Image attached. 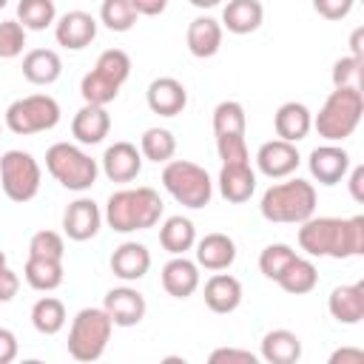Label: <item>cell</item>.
<instances>
[{
    "instance_id": "6da1fadb",
    "label": "cell",
    "mask_w": 364,
    "mask_h": 364,
    "mask_svg": "<svg viewBox=\"0 0 364 364\" xmlns=\"http://www.w3.org/2000/svg\"><path fill=\"white\" fill-rule=\"evenodd\" d=\"M299 247L307 256L350 259L364 256V216H310L299 225Z\"/></svg>"
},
{
    "instance_id": "7a4b0ae2",
    "label": "cell",
    "mask_w": 364,
    "mask_h": 364,
    "mask_svg": "<svg viewBox=\"0 0 364 364\" xmlns=\"http://www.w3.org/2000/svg\"><path fill=\"white\" fill-rule=\"evenodd\" d=\"M162 210H165L162 196L148 185H136V188L114 191L108 196L102 222L114 233H136L154 228L162 219Z\"/></svg>"
},
{
    "instance_id": "3957f363",
    "label": "cell",
    "mask_w": 364,
    "mask_h": 364,
    "mask_svg": "<svg viewBox=\"0 0 364 364\" xmlns=\"http://www.w3.org/2000/svg\"><path fill=\"white\" fill-rule=\"evenodd\" d=\"M316 202L318 196L313 182L301 176H293V179L284 176V182H276L262 193L259 213L276 225H301L316 213Z\"/></svg>"
},
{
    "instance_id": "277c9868",
    "label": "cell",
    "mask_w": 364,
    "mask_h": 364,
    "mask_svg": "<svg viewBox=\"0 0 364 364\" xmlns=\"http://www.w3.org/2000/svg\"><path fill=\"white\" fill-rule=\"evenodd\" d=\"M364 117V94L361 88H333L318 114L313 117V128L324 142H344L355 134Z\"/></svg>"
},
{
    "instance_id": "5b68a950",
    "label": "cell",
    "mask_w": 364,
    "mask_h": 364,
    "mask_svg": "<svg viewBox=\"0 0 364 364\" xmlns=\"http://www.w3.org/2000/svg\"><path fill=\"white\" fill-rule=\"evenodd\" d=\"M111 330H114V321L105 313V307H82L68 327V341H65L68 355L82 364L102 358L111 341Z\"/></svg>"
},
{
    "instance_id": "8992f818",
    "label": "cell",
    "mask_w": 364,
    "mask_h": 364,
    "mask_svg": "<svg viewBox=\"0 0 364 364\" xmlns=\"http://www.w3.org/2000/svg\"><path fill=\"white\" fill-rule=\"evenodd\" d=\"M46 171L65 188V191H88L97 185L100 165L91 154L80 148V142H54L46 151Z\"/></svg>"
},
{
    "instance_id": "52a82bcc",
    "label": "cell",
    "mask_w": 364,
    "mask_h": 364,
    "mask_svg": "<svg viewBox=\"0 0 364 364\" xmlns=\"http://www.w3.org/2000/svg\"><path fill=\"white\" fill-rule=\"evenodd\" d=\"M162 185L182 208H191V210H199L213 199L210 173L191 159H168L162 168Z\"/></svg>"
},
{
    "instance_id": "ba28073f",
    "label": "cell",
    "mask_w": 364,
    "mask_h": 364,
    "mask_svg": "<svg viewBox=\"0 0 364 364\" xmlns=\"http://www.w3.org/2000/svg\"><path fill=\"white\" fill-rule=\"evenodd\" d=\"M60 102L51 94H28L14 100L6 108V128L17 136H31L57 128L60 122Z\"/></svg>"
},
{
    "instance_id": "9c48e42d",
    "label": "cell",
    "mask_w": 364,
    "mask_h": 364,
    "mask_svg": "<svg viewBox=\"0 0 364 364\" xmlns=\"http://www.w3.org/2000/svg\"><path fill=\"white\" fill-rule=\"evenodd\" d=\"M43 168L40 162L20 148H11L0 156V188L11 202H31L40 193Z\"/></svg>"
},
{
    "instance_id": "30bf717a",
    "label": "cell",
    "mask_w": 364,
    "mask_h": 364,
    "mask_svg": "<svg viewBox=\"0 0 364 364\" xmlns=\"http://www.w3.org/2000/svg\"><path fill=\"white\" fill-rule=\"evenodd\" d=\"M299 165H301V156H299L296 142H284L276 136V139L262 142L256 151V168L267 179H284V176L296 173Z\"/></svg>"
},
{
    "instance_id": "8fae6325",
    "label": "cell",
    "mask_w": 364,
    "mask_h": 364,
    "mask_svg": "<svg viewBox=\"0 0 364 364\" xmlns=\"http://www.w3.org/2000/svg\"><path fill=\"white\" fill-rule=\"evenodd\" d=\"M102 307L111 316L114 327H136L145 318V310H148L145 296L136 287H131L128 282L119 284V287H111L102 299Z\"/></svg>"
},
{
    "instance_id": "7c38bea8",
    "label": "cell",
    "mask_w": 364,
    "mask_h": 364,
    "mask_svg": "<svg viewBox=\"0 0 364 364\" xmlns=\"http://www.w3.org/2000/svg\"><path fill=\"white\" fill-rule=\"evenodd\" d=\"M307 168H310V176L318 185H338L341 179H347L350 154L338 142H324V145H318V148L310 151Z\"/></svg>"
},
{
    "instance_id": "4fadbf2b",
    "label": "cell",
    "mask_w": 364,
    "mask_h": 364,
    "mask_svg": "<svg viewBox=\"0 0 364 364\" xmlns=\"http://www.w3.org/2000/svg\"><path fill=\"white\" fill-rule=\"evenodd\" d=\"M94 37H97V20L82 9L65 11L54 20V40L68 51H82L85 46L94 43Z\"/></svg>"
},
{
    "instance_id": "5bb4252c",
    "label": "cell",
    "mask_w": 364,
    "mask_h": 364,
    "mask_svg": "<svg viewBox=\"0 0 364 364\" xmlns=\"http://www.w3.org/2000/svg\"><path fill=\"white\" fill-rule=\"evenodd\" d=\"M100 228H102V210L88 196L74 199L63 213V233L71 242H88L100 233Z\"/></svg>"
},
{
    "instance_id": "9a60e30c",
    "label": "cell",
    "mask_w": 364,
    "mask_h": 364,
    "mask_svg": "<svg viewBox=\"0 0 364 364\" xmlns=\"http://www.w3.org/2000/svg\"><path fill=\"white\" fill-rule=\"evenodd\" d=\"M142 162L145 159H142L139 148L134 142L119 139V142L105 148V154L100 159V168L111 182H134L139 176V171H142Z\"/></svg>"
},
{
    "instance_id": "2e32d148",
    "label": "cell",
    "mask_w": 364,
    "mask_h": 364,
    "mask_svg": "<svg viewBox=\"0 0 364 364\" xmlns=\"http://www.w3.org/2000/svg\"><path fill=\"white\" fill-rule=\"evenodd\" d=\"M145 102L159 117H176L188 105V88L176 77H156L145 91Z\"/></svg>"
},
{
    "instance_id": "e0dca14e",
    "label": "cell",
    "mask_w": 364,
    "mask_h": 364,
    "mask_svg": "<svg viewBox=\"0 0 364 364\" xmlns=\"http://www.w3.org/2000/svg\"><path fill=\"white\" fill-rule=\"evenodd\" d=\"M216 185L222 199H228L230 205H242L256 193V171L250 168V162H225Z\"/></svg>"
},
{
    "instance_id": "ac0fdd59",
    "label": "cell",
    "mask_w": 364,
    "mask_h": 364,
    "mask_svg": "<svg viewBox=\"0 0 364 364\" xmlns=\"http://www.w3.org/2000/svg\"><path fill=\"white\" fill-rule=\"evenodd\" d=\"M193 253H196V264L216 273V270H228L233 262H236V242L228 236V233H205L202 239H196L193 245Z\"/></svg>"
},
{
    "instance_id": "d6986e66",
    "label": "cell",
    "mask_w": 364,
    "mask_h": 364,
    "mask_svg": "<svg viewBox=\"0 0 364 364\" xmlns=\"http://www.w3.org/2000/svg\"><path fill=\"white\" fill-rule=\"evenodd\" d=\"M151 270V250L142 242H122L111 253V273L119 282H139Z\"/></svg>"
},
{
    "instance_id": "ffe728a7",
    "label": "cell",
    "mask_w": 364,
    "mask_h": 364,
    "mask_svg": "<svg viewBox=\"0 0 364 364\" xmlns=\"http://www.w3.org/2000/svg\"><path fill=\"white\" fill-rule=\"evenodd\" d=\"M162 287L173 299H188L199 290V264L188 256H171L162 264Z\"/></svg>"
},
{
    "instance_id": "44dd1931",
    "label": "cell",
    "mask_w": 364,
    "mask_h": 364,
    "mask_svg": "<svg viewBox=\"0 0 364 364\" xmlns=\"http://www.w3.org/2000/svg\"><path fill=\"white\" fill-rule=\"evenodd\" d=\"M111 131V114L105 105L85 102L71 119V136L80 145H100Z\"/></svg>"
},
{
    "instance_id": "7402d4cb",
    "label": "cell",
    "mask_w": 364,
    "mask_h": 364,
    "mask_svg": "<svg viewBox=\"0 0 364 364\" xmlns=\"http://www.w3.org/2000/svg\"><path fill=\"white\" fill-rule=\"evenodd\" d=\"M273 128H276V136L284 139V142H301L310 131H313V114L304 102H282L273 114Z\"/></svg>"
},
{
    "instance_id": "603a6c76",
    "label": "cell",
    "mask_w": 364,
    "mask_h": 364,
    "mask_svg": "<svg viewBox=\"0 0 364 364\" xmlns=\"http://www.w3.org/2000/svg\"><path fill=\"white\" fill-rule=\"evenodd\" d=\"M327 310L338 324H358L364 318V282L333 287L327 296Z\"/></svg>"
},
{
    "instance_id": "cb8c5ba5",
    "label": "cell",
    "mask_w": 364,
    "mask_h": 364,
    "mask_svg": "<svg viewBox=\"0 0 364 364\" xmlns=\"http://www.w3.org/2000/svg\"><path fill=\"white\" fill-rule=\"evenodd\" d=\"M222 37H225V28L219 20L208 17V14H199L191 20L188 26V34H185V43H188V51L199 60H208L213 57L219 48H222Z\"/></svg>"
},
{
    "instance_id": "d4e9b609",
    "label": "cell",
    "mask_w": 364,
    "mask_h": 364,
    "mask_svg": "<svg viewBox=\"0 0 364 364\" xmlns=\"http://www.w3.org/2000/svg\"><path fill=\"white\" fill-rule=\"evenodd\" d=\"M242 282L230 273H222L216 270L208 282H205V304L208 310L225 316V313H233L239 304H242Z\"/></svg>"
},
{
    "instance_id": "484cf974",
    "label": "cell",
    "mask_w": 364,
    "mask_h": 364,
    "mask_svg": "<svg viewBox=\"0 0 364 364\" xmlns=\"http://www.w3.org/2000/svg\"><path fill=\"white\" fill-rule=\"evenodd\" d=\"M264 20V6L262 0H228L222 9V28L230 34H253Z\"/></svg>"
},
{
    "instance_id": "4316f807",
    "label": "cell",
    "mask_w": 364,
    "mask_h": 364,
    "mask_svg": "<svg viewBox=\"0 0 364 364\" xmlns=\"http://www.w3.org/2000/svg\"><path fill=\"white\" fill-rule=\"evenodd\" d=\"M259 355L267 364H296L301 358V338L293 330H284V327L267 330L262 336Z\"/></svg>"
},
{
    "instance_id": "83f0119b",
    "label": "cell",
    "mask_w": 364,
    "mask_h": 364,
    "mask_svg": "<svg viewBox=\"0 0 364 364\" xmlns=\"http://www.w3.org/2000/svg\"><path fill=\"white\" fill-rule=\"evenodd\" d=\"M63 74V60L54 48H31L23 57V77L31 85H51Z\"/></svg>"
},
{
    "instance_id": "f1b7e54d",
    "label": "cell",
    "mask_w": 364,
    "mask_h": 364,
    "mask_svg": "<svg viewBox=\"0 0 364 364\" xmlns=\"http://www.w3.org/2000/svg\"><path fill=\"white\" fill-rule=\"evenodd\" d=\"M159 245L162 250H168L171 256H185L188 250H193L196 245V225L176 213V216H168L162 225H159Z\"/></svg>"
},
{
    "instance_id": "f546056e",
    "label": "cell",
    "mask_w": 364,
    "mask_h": 364,
    "mask_svg": "<svg viewBox=\"0 0 364 364\" xmlns=\"http://www.w3.org/2000/svg\"><path fill=\"white\" fill-rule=\"evenodd\" d=\"M65 267L63 259H40V256H28L26 267H23V279L28 282V287L40 290V293H51L63 284Z\"/></svg>"
},
{
    "instance_id": "4dcf8cb0",
    "label": "cell",
    "mask_w": 364,
    "mask_h": 364,
    "mask_svg": "<svg viewBox=\"0 0 364 364\" xmlns=\"http://www.w3.org/2000/svg\"><path fill=\"white\" fill-rule=\"evenodd\" d=\"M276 284L290 293V296H304L310 290H316L318 284V267L313 264V259H304V256H296L284 270L282 276L276 279Z\"/></svg>"
},
{
    "instance_id": "1f68e13d",
    "label": "cell",
    "mask_w": 364,
    "mask_h": 364,
    "mask_svg": "<svg viewBox=\"0 0 364 364\" xmlns=\"http://www.w3.org/2000/svg\"><path fill=\"white\" fill-rule=\"evenodd\" d=\"M65 304L54 296H43L34 301L31 307V327L40 333V336H57L63 327H65Z\"/></svg>"
},
{
    "instance_id": "d6a6232c",
    "label": "cell",
    "mask_w": 364,
    "mask_h": 364,
    "mask_svg": "<svg viewBox=\"0 0 364 364\" xmlns=\"http://www.w3.org/2000/svg\"><path fill=\"white\" fill-rule=\"evenodd\" d=\"M139 154H142V159H151L156 165H165L176 154V136H173V131L159 128V125L145 128V134L139 136Z\"/></svg>"
},
{
    "instance_id": "836d02e7",
    "label": "cell",
    "mask_w": 364,
    "mask_h": 364,
    "mask_svg": "<svg viewBox=\"0 0 364 364\" xmlns=\"http://www.w3.org/2000/svg\"><path fill=\"white\" fill-rule=\"evenodd\" d=\"M136 17H139V11H136L134 0H102V6H100V23L117 34L131 31L136 26Z\"/></svg>"
},
{
    "instance_id": "e575fe53",
    "label": "cell",
    "mask_w": 364,
    "mask_h": 364,
    "mask_svg": "<svg viewBox=\"0 0 364 364\" xmlns=\"http://www.w3.org/2000/svg\"><path fill=\"white\" fill-rule=\"evenodd\" d=\"M17 20L23 23L26 31H43V28L54 26L57 6H54V0H20L17 3Z\"/></svg>"
},
{
    "instance_id": "d590c367",
    "label": "cell",
    "mask_w": 364,
    "mask_h": 364,
    "mask_svg": "<svg viewBox=\"0 0 364 364\" xmlns=\"http://www.w3.org/2000/svg\"><path fill=\"white\" fill-rule=\"evenodd\" d=\"M247 131V114L245 105L236 100H222L213 108V134L228 136V134H245Z\"/></svg>"
},
{
    "instance_id": "8d00e7d4",
    "label": "cell",
    "mask_w": 364,
    "mask_h": 364,
    "mask_svg": "<svg viewBox=\"0 0 364 364\" xmlns=\"http://www.w3.org/2000/svg\"><path fill=\"white\" fill-rule=\"evenodd\" d=\"M94 71L102 74L105 80H111V82H117V85L122 88L125 80L131 77V57H128L122 48H105V51L97 57Z\"/></svg>"
},
{
    "instance_id": "74e56055",
    "label": "cell",
    "mask_w": 364,
    "mask_h": 364,
    "mask_svg": "<svg viewBox=\"0 0 364 364\" xmlns=\"http://www.w3.org/2000/svg\"><path fill=\"white\" fill-rule=\"evenodd\" d=\"M80 94H82V100L91 102V105H108V102L117 100L119 85L111 82V80H105L102 74H97V71L91 68V71L80 80Z\"/></svg>"
},
{
    "instance_id": "f35d334b",
    "label": "cell",
    "mask_w": 364,
    "mask_h": 364,
    "mask_svg": "<svg viewBox=\"0 0 364 364\" xmlns=\"http://www.w3.org/2000/svg\"><path fill=\"white\" fill-rule=\"evenodd\" d=\"M296 256H299V253H296L290 245H284V242H273V245H267V247L259 253V270H262L264 279L276 282V279L282 276V270H284Z\"/></svg>"
},
{
    "instance_id": "ab89813d",
    "label": "cell",
    "mask_w": 364,
    "mask_h": 364,
    "mask_svg": "<svg viewBox=\"0 0 364 364\" xmlns=\"http://www.w3.org/2000/svg\"><path fill=\"white\" fill-rule=\"evenodd\" d=\"M28 256L40 259H63L65 256V239L57 230H37L28 239Z\"/></svg>"
},
{
    "instance_id": "60d3db41",
    "label": "cell",
    "mask_w": 364,
    "mask_h": 364,
    "mask_svg": "<svg viewBox=\"0 0 364 364\" xmlns=\"http://www.w3.org/2000/svg\"><path fill=\"white\" fill-rule=\"evenodd\" d=\"M26 48V28L20 20H0V60H14Z\"/></svg>"
},
{
    "instance_id": "b9f144b4",
    "label": "cell",
    "mask_w": 364,
    "mask_h": 364,
    "mask_svg": "<svg viewBox=\"0 0 364 364\" xmlns=\"http://www.w3.org/2000/svg\"><path fill=\"white\" fill-rule=\"evenodd\" d=\"M361 65L364 57H338L333 63V88H361Z\"/></svg>"
},
{
    "instance_id": "7bdbcfd3",
    "label": "cell",
    "mask_w": 364,
    "mask_h": 364,
    "mask_svg": "<svg viewBox=\"0 0 364 364\" xmlns=\"http://www.w3.org/2000/svg\"><path fill=\"white\" fill-rule=\"evenodd\" d=\"M216 154L225 162H250V151L245 142V134H228V136H216Z\"/></svg>"
},
{
    "instance_id": "ee69618b",
    "label": "cell",
    "mask_w": 364,
    "mask_h": 364,
    "mask_svg": "<svg viewBox=\"0 0 364 364\" xmlns=\"http://www.w3.org/2000/svg\"><path fill=\"white\" fill-rule=\"evenodd\" d=\"M210 364H256L259 358L250 350H239V347H219L208 355Z\"/></svg>"
},
{
    "instance_id": "f6af8a7d",
    "label": "cell",
    "mask_w": 364,
    "mask_h": 364,
    "mask_svg": "<svg viewBox=\"0 0 364 364\" xmlns=\"http://www.w3.org/2000/svg\"><path fill=\"white\" fill-rule=\"evenodd\" d=\"M355 0H313V9L324 20H344L353 11Z\"/></svg>"
},
{
    "instance_id": "bcb514c9",
    "label": "cell",
    "mask_w": 364,
    "mask_h": 364,
    "mask_svg": "<svg viewBox=\"0 0 364 364\" xmlns=\"http://www.w3.org/2000/svg\"><path fill=\"white\" fill-rule=\"evenodd\" d=\"M17 290H20V276H17L9 264L0 267V304L11 301V299L17 296Z\"/></svg>"
},
{
    "instance_id": "7dc6e473",
    "label": "cell",
    "mask_w": 364,
    "mask_h": 364,
    "mask_svg": "<svg viewBox=\"0 0 364 364\" xmlns=\"http://www.w3.org/2000/svg\"><path fill=\"white\" fill-rule=\"evenodd\" d=\"M20 353V344H17V336L9 330V327H0V364H11Z\"/></svg>"
},
{
    "instance_id": "c3c4849f",
    "label": "cell",
    "mask_w": 364,
    "mask_h": 364,
    "mask_svg": "<svg viewBox=\"0 0 364 364\" xmlns=\"http://www.w3.org/2000/svg\"><path fill=\"white\" fill-rule=\"evenodd\" d=\"M330 364H364V350L358 347H341L330 355Z\"/></svg>"
},
{
    "instance_id": "681fc988",
    "label": "cell",
    "mask_w": 364,
    "mask_h": 364,
    "mask_svg": "<svg viewBox=\"0 0 364 364\" xmlns=\"http://www.w3.org/2000/svg\"><path fill=\"white\" fill-rule=\"evenodd\" d=\"M347 173H350V182H347L350 185V196L355 202H364V165H355Z\"/></svg>"
},
{
    "instance_id": "f907efd6",
    "label": "cell",
    "mask_w": 364,
    "mask_h": 364,
    "mask_svg": "<svg viewBox=\"0 0 364 364\" xmlns=\"http://www.w3.org/2000/svg\"><path fill=\"white\" fill-rule=\"evenodd\" d=\"M168 3H171V0H134L136 11L145 14V17H156V14H162V11L168 9Z\"/></svg>"
},
{
    "instance_id": "816d5d0a",
    "label": "cell",
    "mask_w": 364,
    "mask_h": 364,
    "mask_svg": "<svg viewBox=\"0 0 364 364\" xmlns=\"http://www.w3.org/2000/svg\"><path fill=\"white\" fill-rule=\"evenodd\" d=\"M350 46H353V57H364V48H361V28H355V31H353Z\"/></svg>"
},
{
    "instance_id": "f5cc1de1",
    "label": "cell",
    "mask_w": 364,
    "mask_h": 364,
    "mask_svg": "<svg viewBox=\"0 0 364 364\" xmlns=\"http://www.w3.org/2000/svg\"><path fill=\"white\" fill-rule=\"evenodd\" d=\"M191 6H196V9H216L222 0H188Z\"/></svg>"
},
{
    "instance_id": "db71d44e",
    "label": "cell",
    "mask_w": 364,
    "mask_h": 364,
    "mask_svg": "<svg viewBox=\"0 0 364 364\" xmlns=\"http://www.w3.org/2000/svg\"><path fill=\"white\" fill-rule=\"evenodd\" d=\"M0 267H6V253L0 250Z\"/></svg>"
},
{
    "instance_id": "11a10c76",
    "label": "cell",
    "mask_w": 364,
    "mask_h": 364,
    "mask_svg": "<svg viewBox=\"0 0 364 364\" xmlns=\"http://www.w3.org/2000/svg\"><path fill=\"white\" fill-rule=\"evenodd\" d=\"M6 3H9V0H0V9H6Z\"/></svg>"
},
{
    "instance_id": "9f6ffc18",
    "label": "cell",
    "mask_w": 364,
    "mask_h": 364,
    "mask_svg": "<svg viewBox=\"0 0 364 364\" xmlns=\"http://www.w3.org/2000/svg\"><path fill=\"white\" fill-rule=\"evenodd\" d=\"M0 131H3V125H0Z\"/></svg>"
}]
</instances>
